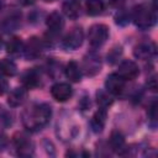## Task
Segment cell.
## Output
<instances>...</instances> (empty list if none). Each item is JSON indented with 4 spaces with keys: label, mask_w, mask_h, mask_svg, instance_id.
Wrapping results in <instances>:
<instances>
[{
    "label": "cell",
    "mask_w": 158,
    "mask_h": 158,
    "mask_svg": "<svg viewBox=\"0 0 158 158\" xmlns=\"http://www.w3.org/2000/svg\"><path fill=\"white\" fill-rule=\"evenodd\" d=\"M26 99V89L25 88H16L14 89L10 95H9V99H7V104L12 107H16V106H20Z\"/></svg>",
    "instance_id": "cell-17"
},
{
    "label": "cell",
    "mask_w": 158,
    "mask_h": 158,
    "mask_svg": "<svg viewBox=\"0 0 158 158\" xmlns=\"http://www.w3.org/2000/svg\"><path fill=\"white\" fill-rule=\"evenodd\" d=\"M14 143H15L19 156L28 157V156L33 154V143L25 133H22V132L16 133L14 136Z\"/></svg>",
    "instance_id": "cell-4"
},
{
    "label": "cell",
    "mask_w": 158,
    "mask_h": 158,
    "mask_svg": "<svg viewBox=\"0 0 158 158\" xmlns=\"http://www.w3.org/2000/svg\"><path fill=\"white\" fill-rule=\"evenodd\" d=\"M117 74L123 79V80H133L137 78V75L139 74V69L137 67V64L133 60H123L120 65H118V70Z\"/></svg>",
    "instance_id": "cell-7"
},
{
    "label": "cell",
    "mask_w": 158,
    "mask_h": 158,
    "mask_svg": "<svg viewBox=\"0 0 158 158\" xmlns=\"http://www.w3.org/2000/svg\"><path fill=\"white\" fill-rule=\"evenodd\" d=\"M17 72L16 64L7 58H4L0 60V74L4 77H14Z\"/></svg>",
    "instance_id": "cell-19"
},
{
    "label": "cell",
    "mask_w": 158,
    "mask_h": 158,
    "mask_svg": "<svg viewBox=\"0 0 158 158\" xmlns=\"http://www.w3.org/2000/svg\"><path fill=\"white\" fill-rule=\"evenodd\" d=\"M46 25L51 33H59L64 26V20L58 11H53L47 16Z\"/></svg>",
    "instance_id": "cell-11"
},
{
    "label": "cell",
    "mask_w": 158,
    "mask_h": 158,
    "mask_svg": "<svg viewBox=\"0 0 158 158\" xmlns=\"http://www.w3.org/2000/svg\"><path fill=\"white\" fill-rule=\"evenodd\" d=\"M23 49V43L21 38L19 37H12L7 43H6V51L10 54H17Z\"/></svg>",
    "instance_id": "cell-21"
},
{
    "label": "cell",
    "mask_w": 158,
    "mask_h": 158,
    "mask_svg": "<svg viewBox=\"0 0 158 158\" xmlns=\"http://www.w3.org/2000/svg\"><path fill=\"white\" fill-rule=\"evenodd\" d=\"M46 2H52V1H54V0H44Z\"/></svg>",
    "instance_id": "cell-30"
},
{
    "label": "cell",
    "mask_w": 158,
    "mask_h": 158,
    "mask_svg": "<svg viewBox=\"0 0 158 158\" xmlns=\"http://www.w3.org/2000/svg\"><path fill=\"white\" fill-rule=\"evenodd\" d=\"M85 7H86V12L89 15L96 16L102 12L105 4H104V0H86Z\"/></svg>",
    "instance_id": "cell-20"
},
{
    "label": "cell",
    "mask_w": 158,
    "mask_h": 158,
    "mask_svg": "<svg viewBox=\"0 0 158 158\" xmlns=\"http://www.w3.org/2000/svg\"><path fill=\"white\" fill-rule=\"evenodd\" d=\"M106 117H107V114H106V109H104V107H100L93 115L90 125H91V128L94 132H101L102 131V128L105 127V123H106Z\"/></svg>",
    "instance_id": "cell-12"
},
{
    "label": "cell",
    "mask_w": 158,
    "mask_h": 158,
    "mask_svg": "<svg viewBox=\"0 0 158 158\" xmlns=\"http://www.w3.org/2000/svg\"><path fill=\"white\" fill-rule=\"evenodd\" d=\"M132 20L135 25L139 28H148L151 27L154 21H156V15L154 10L151 9L146 4H141L135 7L133 14H132Z\"/></svg>",
    "instance_id": "cell-2"
},
{
    "label": "cell",
    "mask_w": 158,
    "mask_h": 158,
    "mask_svg": "<svg viewBox=\"0 0 158 158\" xmlns=\"http://www.w3.org/2000/svg\"><path fill=\"white\" fill-rule=\"evenodd\" d=\"M133 54L136 58L142 59V60H148L152 57L156 56V46L152 42H144V43H139L138 46L135 47L133 49Z\"/></svg>",
    "instance_id": "cell-9"
},
{
    "label": "cell",
    "mask_w": 158,
    "mask_h": 158,
    "mask_svg": "<svg viewBox=\"0 0 158 158\" xmlns=\"http://www.w3.org/2000/svg\"><path fill=\"white\" fill-rule=\"evenodd\" d=\"M120 54H121V47H118V48H112L111 52L107 54V59H110V62L114 63L115 59H117Z\"/></svg>",
    "instance_id": "cell-23"
},
{
    "label": "cell",
    "mask_w": 158,
    "mask_h": 158,
    "mask_svg": "<svg viewBox=\"0 0 158 158\" xmlns=\"http://www.w3.org/2000/svg\"><path fill=\"white\" fill-rule=\"evenodd\" d=\"M64 72H65V77H67L70 81L78 83V81L80 80V78H81V69H80L79 64H78L77 62H74V60H70V62L67 64Z\"/></svg>",
    "instance_id": "cell-16"
},
{
    "label": "cell",
    "mask_w": 158,
    "mask_h": 158,
    "mask_svg": "<svg viewBox=\"0 0 158 158\" xmlns=\"http://www.w3.org/2000/svg\"><path fill=\"white\" fill-rule=\"evenodd\" d=\"M126 2V0H110V5L116 7V9H120L123 6V4Z\"/></svg>",
    "instance_id": "cell-25"
},
{
    "label": "cell",
    "mask_w": 158,
    "mask_h": 158,
    "mask_svg": "<svg viewBox=\"0 0 158 158\" xmlns=\"http://www.w3.org/2000/svg\"><path fill=\"white\" fill-rule=\"evenodd\" d=\"M64 15L72 20H75L80 15V2L79 0H65L62 5Z\"/></svg>",
    "instance_id": "cell-13"
},
{
    "label": "cell",
    "mask_w": 158,
    "mask_h": 158,
    "mask_svg": "<svg viewBox=\"0 0 158 158\" xmlns=\"http://www.w3.org/2000/svg\"><path fill=\"white\" fill-rule=\"evenodd\" d=\"M51 116L52 109L48 104H35L23 111L22 123L30 131H38L48 123Z\"/></svg>",
    "instance_id": "cell-1"
},
{
    "label": "cell",
    "mask_w": 158,
    "mask_h": 158,
    "mask_svg": "<svg viewBox=\"0 0 158 158\" xmlns=\"http://www.w3.org/2000/svg\"><path fill=\"white\" fill-rule=\"evenodd\" d=\"M157 104H156V101L152 104V106H151V110H149V116H151V120L152 121H156L157 120Z\"/></svg>",
    "instance_id": "cell-24"
},
{
    "label": "cell",
    "mask_w": 158,
    "mask_h": 158,
    "mask_svg": "<svg viewBox=\"0 0 158 158\" xmlns=\"http://www.w3.org/2000/svg\"><path fill=\"white\" fill-rule=\"evenodd\" d=\"M83 68L85 70L86 75H95L96 73L100 72L101 68V62H100V57L90 53L89 56H86L83 60Z\"/></svg>",
    "instance_id": "cell-10"
},
{
    "label": "cell",
    "mask_w": 158,
    "mask_h": 158,
    "mask_svg": "<svg viewBox=\"0 0 158 158\" xmlns=\"http://www.w3.org/2000/svg\"><path fill=\"white\" fill-rule=\"evenodd\" d=\"M35 1H36V0H20V2H21L22 5H25V6H27V5H32Z\"/></svg>",
    "instance_id": "cell-29"
},
{
    "label": "cell",
    "mask_w": 158,
    "mask_h": 158,
    "mask_svg": "<svg viewBox=\"0 0 158 158\" xmlns=\"http://www.w3.org/2000/svg\"><path fill=\"white\" fill-rule=\"evenodd\" d=\"M1 43H2V41H1V37H0V46H1Z\"/></svg>",
    "instance_id": "cell-31"
},
{
    "label": "cell",
    "mask_w": 158,
    "mask_h": 158,
    "mask_svg": "<svg viewBox=\"0 0 158 158\" xmlns=\"http://www.w3.org/2000/svg\"><path fill=\"white\" fill-rule=\"evenodd\" d=\"M89 43L94 48L101 47L109 38V27L102 23H95L89 28Z\"/></svg>",
    "instance_id": "cell-3"
},
{
    "label": "cell",
    "mask_w": 158,
    "mask_h": 158,
    "mask_svg": "<svg viewBox=\"0 0 158 158\" xmlns=\"http://www.w3.org/2000/svg\"><path fill=\"white\" fill-rule=\"evenodd\" d=\"M5 144H6V138L4 137V135L0 133V152L2 151V148L5 147Z\"/></svg>",
    "instance_id": "cell-28"
},
{
    "label": "cell",
    "mask_w": 158,
    "mask_h": 158,
    "mask_svg": "<svg viewBox=\"0 0 158 158\" xmlns=\"http://www.w3.org/2000/svg\"><path fill=\"white\" fill-rule=\"evenodd\" d=\"M148 89H151L152 91H156L157 90V80H156L154 77L148 80Z\"/></svg>",
    "instance_id": "cell-26"
},
{
    "label": "cell",
    "mask_w": 158,
    "mask_h": 158,
    "mask_svg": "<svg viewBox=\"0 0 158 158\" xmlns=\"http://www.w3.org/2000/svg\"><path fill=\"white\" fill-rule=\"evenodd\" d=\"M6 90H7V83H6V80H4V79L0 78V96L2 94H5Z\"/></svg>",
    "instance_id": "cell-27"
},
{
    "label": "cell",
    "mask_w": 158,
    "mask_h": 158,
    "mask_svg": "<svg viewBox=\"0 0 158 158\" xmlns=\"http://www.w3.org/2000/svg\"><path fill=\"white\" fill-rule=\"evenodd\" d=\"M110 147L112 148V151L121 153L125 149V137L121 132L118 131H114L111 132L110 136Z\"/></svg>",
    "instance_id": "cell-18"
},
{
    "label": "cell",
    "mask_w": 158,
    "mask_h": 158,
    "mask_svg": "<svg viewBox=\"0 0 158 158\" xmlns=\"http://www.w3.org/2000/svg\"><path fill=\"white\" fill-rule=\"evenodd\" d=\"M125 81H126V80H123L117 73L110 74V75L106 78V81H105L106 91H109L111 95H120V94L123 91Z\"/></svg>",
    "instance_id": "cell-8"
},
{
    "label": "cell",
    "mask_w": 158,
    "mask_h": 158,
    "mask_svg": "<svg viewBox=\"0 0 158 158\" xmlns=\"http://www.w3.org/2000/svg\"><path fill=\"white\" fill-rule=\"evenodd\" d=\"M83 40H84V33L81 27H74L63 38V46L67 49H77L81 46Z\"/></svg>",
    "instance_id": "cell-5"
},
{
    "label": "cell",
    "mask_w": 158,
    "mask_h": 158,
    "mask_svg": "<svg viewBox=\"0 0 158 158\" xmlns=\"http://www.w3.org/2000/svg\"><path fill=\"white\" fill-rule=\"evenodd\" d=\"M51 95L54 100L59 102H64L72 98L73 89L67 83H57L51 88Z\"/></svg>",
    "instance_id": "cell-6"
},
{
    "label": "cell",
    "mask_w": 158,
    "mask_h": 158,
    "mask_svg": "<svg viewBox=\"0 0 158 158\" xmlns=\"http://www.w3.org/2000/svg\"><path fill=\"white\" fill-rule=\"evenodd\" d=\"M41 49H42V43H41V41H40L38 38H36V37H32V38L28 41L27 46L23 47L25 56H26V58H28V59H32V58L38 57L40 53H41Z\"/></svg>",
    "instance_id": "cell-15"
},
{
    "label": "cell",
    "mask_w": 158,
    "mask_h": 158,
    "mask_svg": "<svg viewBox=\"0 0 158 158\" xmlns=\"http://www.w3.org/2000/svg\"><path fill=\"white\" fill-rule=\"evenodd\" d=\"M22 84L25 89H35L41 84V77L40 73L35 69L27 70L22 77Z\"/></svg>",
    "instance_id": "cell-14"
},
{
    "label": "cell",
    "mask_w": 158,
    "mask_h": 158,
    "mask_svg": "<svg viewBox=\"0 0 158 158\" xmlns=\"http://www.w3.org/2000/svg\"><path fill=\"white\" fill-rule=\"evenodd\" d=\"M109 94V91H98V104L104 109L112 104V99Z\"/></svg>",
    "instance_id": "cell-22"
}]
</instances>
